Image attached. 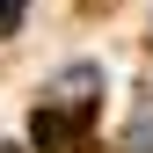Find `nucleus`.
I'll list each match as a JSON object with an SVG mask.
<instances>
[{
    "mask_svg": "<svg viewBox=\"0 0 153 153\" xmlns=\"http://www.w3.org/2000/svg\"><path fill=\"white\" fill-rule=\"evenodd\" d=\"M95 95H102V73H95V66L59 73V88H51V95H44V109H36V146H44V153H66V146L88 131Z\"/></svg>",
    "mask_w": 153,
    "mask_h": 153,
    "instance_id": "nucleus-1",
    "label": "nucleus"
},
{
    "mask_svg": "<svg viewBox=\"0 0 153 153\" xmlns=\"http://www.w3.org/2000/svg\"><path fill=\"white\" fill-rule=\"evenodd\" d=\"M22 7H29V0H0V36H15V29H22Z\"/></svg>",
    "mask_w": 153,
    "mask_h": 153,
    "instance_id": "nucleus-2",
    "label": "nucleus"
}]
</instances>
